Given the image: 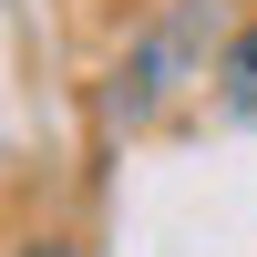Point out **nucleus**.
Here are the masks:
<instances>
[{"label":"nucleus","instance_id":"1","mask_svg":"<svg viewBox=\"0 0 257 257\" xmlns=\"http://www.w3.org/2000/svg\"><path fill=\"white\" fill-rule=\"evenodd\" d=\"M216 103H226V113H247V123H257V21H247L237 41H226V62H216Z\"/></svg>","mask_w":257,"mask_h":257},{"label":"nucleus","instance_id":"2","mask_svg":"<svg viewBox=\"0 0 257 257\" xmlns=\"http://www.w3.org/2000/svg\"><path fill=\"white\" fill-rule=\"evenodd\" d=\"M21 257H82V247H62V237H31V247H21Z\"/></svg>","mask_w":257,"mask_h":257}]
</instances>
